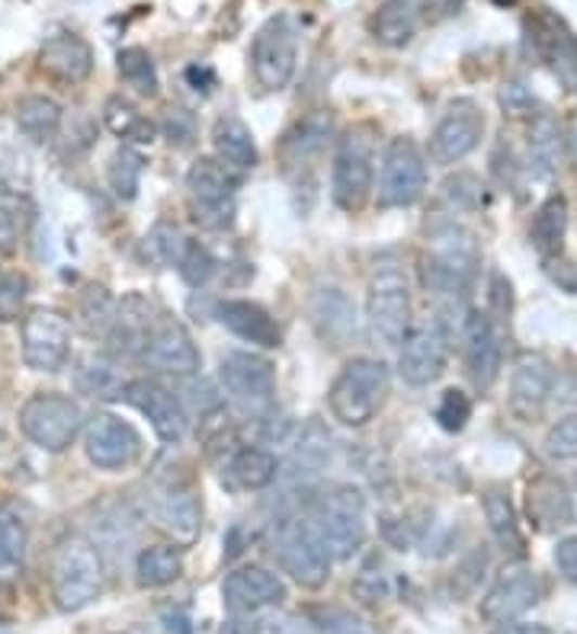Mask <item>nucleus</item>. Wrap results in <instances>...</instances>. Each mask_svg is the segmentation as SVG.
I'll return each instance as SVG.
<instances>
[{"mask_svg": "<svg viewBox=\"0 0 577 634\" xmlns=\"http://www.w3.org/2000/svg\"><path fill=\"white\" fill-rule=\"evenodd\" d=\"M392 388V375L388 365L382 359H354L341 368V375L331 385L328 404L334 420H341L350 429H360L366 423L375 420V414L382 411L385 398Z\"/></svg>", "mask_w": 577, "mask_h": 634, "instance_id": "obj_1", "label": "nucleus"}, {"mask_svg": "<svg viewBox=\"0 0 577 634\" xmlns=\"http://www.w3.org/2000/svg\"><path fill=\"white\" fill-rule=\"evenodd\" d=\"M103 555L93 542L72 535L52 561V596L62 612H77L103 593Z\"/></svg>", "mask_w": 577, "mask_h": 634, "instance_id": "obj_2", "label": "nucleus"}, {"mask_svg": "<svg viewBox=\"0 0 577 634\" xmlns=\"http://www.w3.org/2000/svg\"><path fill=\"white\" fill-rule=\"evenodd\" d=\"M366 321H369V337L385 350H395L408 340V334H411V288H408V280L401 270L382 267L372 276L369 295H366Z\"/></svg>", "mask_w": 577, "mask_h": 634, "instance_id": "obj_3", "label": "nucleus"}, {"mask_svg": "<svg viewBox=\"0 0 577 634\" xmlns=\"http://www.w3.org/2000/svg\"><path fill=\"white\" fill-rule=\"evenodd\" d=\"M475 267H478V244L462 224L446 221L433 228L431 247L424 254V285L431 292L436 295L462 292V285L472 280Z\"/></svg>", "mask_w": 577, "mask_h": 634, "instance_id": "obj_4", "label": "nucleus"}, {"mask_svg": "<svg viewBox=\"0 0 577 634\" xmlns=\"http://www.w3.org/2000/svg\"><path fill=\"white\" fill-rule=\"evenodd\" d=\"M20 429L42 452H65L84 429V411L65 394L42 391L20 407Z\"/></svg>", "mask_w": 577, "mask_h": 634, "instance_id": "obj_5", "label": "nucleus"}, {"mask_svg": "<svg viewBox=\"0 0 577 634\" xmlns=\"http://www.w3.org/2000/svg\"><path fill=\"white\" fill-rule=\"evenodd\" d=\"M315 529L328 545L331 558L350 561L366 542V500L357 488H334L321 496Z\"/></svg>", "mask_w": 577, "mask_h": 634, "instance_id": "obj_6", "label": "nucleus"}, {"mask_svg": "<svg viewBox=\"0 0 577 634\" xmlns=\"http://www.w3.org/2000/svg\"><path fill=\"white\" fill-rule=\"evenodd\" d=\"M234 170L221 160L200 157L187 173V193L193 221L206 231H225L234 221Z\"/></svg>", "mask_w": 577, "mask_h": 634, "instance_id": "obj_7", "label": "nucleus"}, {"mask_svg": "<svg viewBox=\"0 0 577 634\" xmlns=\"http://www.w3.org/2000/svg\"><path fill=\"white\" fill-rule=\"evenodd\" d=\"M375 141L369 139V129H350L341 147L334 154V170H331V196L337 209L360 211L375 186Z\"/></svg>", "mask_w": 577, "mask_h": 634, "instance_id": "obj_8", "label": "nucleus"}, {"mask_svg": "<svg viewBox=\"0 0 577 634\" xmlns=\"http://www.w3.org/2000/svg\"><path fill=\"white\" fill-rule=\"evenodd\" d=\"M277 558L288 577L305 590H321L331 577V552L321 542L315 522L286 519L277 529Z\"/></svg>", "mask_w": 577, "mask_h": 634, "instance_id": "obj_9", "label": "nucleus"}, {"mask_svg": "<svg viewBox=\"0 0 577 634\" xmlns=\"http://www.w3.org/2000/svg\"><path fill=\"white\" fill-rule=\"evenodd\" d=\"M298 65V29L292 26L288 16H273L260 26L251 46V68L254 80L267 90L277 93L288 87L292 74Z\"/></svg>", "mask_w": 577, "mask_h": 634, "instance_id": "obj_10", "label": "nucleus"}, {"mask_svg": "<svg viewBox=\"0 0 577 634\" xmlns=\"http://www.w3.org/2000/svg\"><path fill=\"white\" fill-rule=\"evenodd\" d=\"M427 190V164L421 147L411 139H392L382 154V180H379V206L405 209L414 206Z\"/></svg>", "mask_w": 577, "mask_h": 634, "instance_id": "obj_11", "label": "nucleus"}, {"mask_svg": "<svg viewBox=\"0 0 577 634\" xmlns=\"http://www.w3.org/2000/svg\"><path fill=\"white\" fill-rule=\"evenodd\" d=\"M72 352V324L55 308H36L23 318V362L33 372H59Z\"/></svg>", "mask_w": 577, "mask_h": 634, "instance_id": "obj_12", "label": "nucleus"}, {"mask_svg": "<svg viewBox=\"0 0 577 634\" xmlns=\"http://www.w3.org/2000/svg\"><path fill=\"white\" fill-rule=\"evenodd\" d=\"M221 391L244 407H267L277 394V368L257 352L234 350L218 362Z\"/></svg>", "mask_w": 577, "mask_h": 634, "instance_id": "obj_13", "label": "nucleus"}, {"mask_svg": "<svg viewBox=\"0 0 577 634\" xmlns=\"http://www.w3.org/2000/svg\"><path fill=\"white\" fill-rule=\"evenodd\" d=\"M446 359H449V334H446L443 321L433 318L427 324H421L418 331H411L408 340L401 344L398 372L411 388H427L443 375Z\"/></svg>", "mask_w": 577, "mask_h": 634, "instance_id": "obj_14", "label": "nucleus"}, {"mask_svg": "<svg viewBox=\"0 0 577 634\" xmlns=\"http://www.w3.org/2000/svg\"><path fill=\"white\" fill-rule=\"evenodd\" d=\"M84 449H87V458L103 468V471H119V468H129L139 452H142V436L136 432V426L113 414H97L93 420L87 423V432H84Z\"/></svg>", "mask_w": 577, "mask_h": 634, "instance_id": "obj_15", "label": "nucleus"}, {"mask_svg": "<svg viewBox=\"0 0 577 634\" xmlns=\"http://www.w3.org/2000/svg\"><path fill=\"white\" fill-rule=\"evenodd\" d=\"M126 401L148 417L161 442H167V445L183 442L190 420H187L183 401L170 388H164L154 378H132L129 388H126Z\"/></svg>", "mask_w": 577, "mask_h": 634, "instance_id": "obj_16", "label": "nucleus"}, {"mask_svg": "<svg viewBox=\"0 0 577 634\" xmlns=\"http://www.w3.org/2000/svg\"><path fill=\"white\" fill-rule=\"evenodd\" d=\"M542 599V580L536 570L513 564L495 580V586L482 599V619L491 625L516 622L526 609H533Z\"/></svg>", "mask_w": 577, "mask_h": 634, "instance_id": "obj_17", "label": "nucleus"}, {"mask_svg": "<svg viewBox=\"0 0 577 634\" xmlns=\"http://www.w3.org/2000/svg\"><path fill=\"white\" fill-rule=\"evenodd\" d=\"M485 135V113L472 100H456L431 135V154L436 164H459L469 157Z\"/></svg>", "mask_w": 577, "mask_h": 634, "instance_id": "obj_18", "label": "nucleus"}, {"mask_svg": "<svg viewBox=\"0 0 577 634\" xmlns=\"http://www.w3.org/2000/svg\"><path fill=\"white\" fill-rule=\"evenodd\" d=\"M221 599L231 612L244 616V612H257V609H270L288 599L286 583L280 573H273L270 567L260 564H244L238 570H231L221 583Z\"/></svg>", "mask_w": 577, "mask_h": 634, "instance_id": "obj_19", "label": "nucleus"}, {"mask_svg": "<svg viewBox=\"0 0 577 634\" xmlns=\"http://www.w3.org/2000/svg\"><path fill=\"white\" fill-rule=\"evenodd\" d=\"M144 362L164 375H174V378H190L200 372L203 359L200 350L193 344V337L187 334L183 324L177 321H157L154 331H151V340L144 347Z\"/></svg>", "mask_w": 577, "mask_h": 634, "instance_id": "obj_20", "label": "nucleus"}, {"mask_svg": "<svg viewBox=\"0 0 577 634\" xmlns=\"http://www.w3.org/2000/svg\"><path fill=\"white\" fill-rule=\"evenodd\" d=\"M555 385V368L542 352H520L510 372V407L520 417H533L546 407Z\"/></svg>", "mask_w": 577, "mask_h": 634, "instance_id": "obj_21", "label": "nucleus"}, {"mask_svg": "<svg viewBox=\"0 0 577 634\" xmlns=\"http://www.w3.org/2000/svg\"><path fill=\"white\" fill-rule=\"evenodd\" d=\"M462 350H465V365H469L475 388L488 391L501 372V337L488 314L469 311L465 327H462Z\"/></svg>", "mask_w": 577, "mask_h": 634, "instance_id": "obj_22", "label": "nucleus"}, {"mask_svg": "<svg viewBox=\"0 0 577 634\" xmlns=\"http://www.w3.org/2000/svg\"><path fill=\"white\" fill-rule=\"evenodd\" d=\"M221 327H228L238 340L251 344V347H260V350H277L283 344V334H280V324L273 321V314L257 305V301H247V298H225L218 301L216 308Z\"/></svg>", "mask_w": 577, "mask_h": 634, "instance_id": "obj_23", "label": "nucleus"}, {"mask_svg": "<svg viewBox=\"0 0 577 634\" xmlns=\"http://www.w3.org/2000/svg\"><path fill=\"white\" fill-rule=\"evenodd\" d=\"M526 516L539 532L565 529L575 519V500L555 475H536L526 484Z\"/></svg>", "mask_w": 577, "mask_h": 634, "instance_id": "obj_24", "label": "nucleus"}, {"mask_svg": "<svg viewBox=\"0 0 577 634\" xmlns=\"http://www.w3.org/2000/svg\"><path fill=\"white\" fill-rule=\"evenodd\" d=\"M154 519H157L161 532L180 548L193 545L200 539V529H203L200 503H196L193 493L183 491V488H177V491L170 488L154 500Z\"/></svg>", "mask_w": 577, "mask_h": 634, "instance_id": "obj_25", "label": "nucleus"}, {"mask_svg": "<svg viewBox=\"0 0 577 634\" xmlns=\"http://www.w3.org/2000/svg\"><path fill=\"white\" fill-rule=\"evenodd\" d=\"M311 321L331 347H344L357 334V308L350 295L334 285L311 295Z\"/></svg>", "mask_w": 577, "mask_h": 634, "instance_id": "obj_26", "label": "nucleus"}, {"mask_svg": "<svg viewBox=\"0 0 577 634\" xmlns=\"http://www.w3.org/2000/svg\"><path fill=\"white\" fill-rule=\"evenodd\" d=\"M39 68L55 80L80 83L93 70V49L74 33H59L39 49Z\"/></svg>", "mask_w": 577, "mask_h": 634, "instance_id": "obj_27", "label": "nucleus"}, {"mask_svg": "<svg viewBox=\"0 0 577 634\" xmlns=\"http://www.w3.org/2000/svg\"><path fill=\"white\" fill-rule=\"evenodd\" d=\"M74 385L87 394V398H97V401H116V398H126V375L119 372V362L113 355H103V352H90L77 362L74 368Z\"/></svg>", "mask_w": 577, "mask_h": 634, "instance_id": "obj_28", "label": "nucleus"}, {"mask_svg": "<svg viewBox=\"0 0 577 634\" xmlns=\"http://www.w3.org/2000/svg\"><path fill=\"white\" fill-rule=\"evenodd\" d=\"M157 321H151V308L144 305L139 295L126 298L116 311V321L110 327V344L113 350L123 352V355H144V347L151 340V331H154Z\"/></svg>", "mask_w": 577, "mask_h": 634, "instance_id": "obj_29", "label": "nucleus"}, {"mask_svg": "<svg viewBox=\"0 0 577 634\" xmlns=\"http://www.w3.org/2000/svg\"><path fill=\"white\" fill-rule=\"evenodd\" d=\"M277 475H280L277 455L260 445H244L225 471L228 484L238 491H264L277 481Z\"/></svg>", "mask_w": 577, "mask_h": 634, "instance_id": "obj_30", "label": "nucleus"}, {"mask_svg": "<svg viewBox=\"0 0 577 634\" xmlns=\"http://www.w3.org/2000/svg\"><path fill=\"white\" fill-rule=\"evenodd\" d=\"M213 144H216L218 160L231 170H254L257 167V144L251 129L238 116H221L213 126Z\"/></svg>", "mask_w": 577, "mask_h": 634, "instance_id": "obj_31", "label": "nucleus"}, {"mask_svg": "<svg viewBox=\"0 0 577 634\" xmlns=\"http://www.w3.org/2000/svg\"><path fill=\"white\" fill-rule=\"evenodd\" d=\"M485 519H488V529H491L495 542L504 548L510 558L526 555V539L520 532V516L513 509L510 493L501 491V488L485 491Z\"/></svg>", "mask_w": 577, "mask_h": 634, "instance_id": "obj_32", "label": "nucleus"}, {"mask_svg": "<svg viewBox=\"0 0 577 634\" xmlns=\"http://www.w3.org/2000/svg\"><path fill=\"white\" fill-rule=\"evenodd\" d=\"M16 126L33 144H46L55 139L59 126H62V106L52 96L42 93H29L16 103Z\"/></svg>", "mask_w": 577, "mask_h": 634, "instance_id": "obj_33", "label": "nucleus"}, {"mask_svg": "<svg viewBox=\"0 0 577 634\" xmlns=\"http://www.w3.org/2000/svg\"><path fill=\"white\" fill-rule=\"evenodd\" d=\"M334 132V119L331 113L318 109V113H308L292 132L283 141V154H286L288 164H302L308 157H318L324 147H328V139Z\"/></svg>", "mask_w": 577, "mask_h": 634, "instance_id": "obj_34", "label": "nucleus"}, {"mask_svg": "<svg viewBox=\"0 0 577 634\" xmlns=\"http://www.w3.org/2000/svg\"><path fill=\"white\" fill-rule=\"evenodd\" d=\"M183 573V555L180 545H148L136 558V583L142 590H161L170 586Z\"/></svg>", "mask_w": 577, "mask_h": 634, "instance_id": "obj_35", "label": "nucleus"}, {"mask_svg": "<svg viewBox=\"0 0 577 634\" xmlns=\"http://www.w3.org/2000/svg\"><path fill=\"white\" fill-rule=\"evenodd\" d=\"M568 234V199L549 196L533 218V244L542 257H555Z\"/></svg>", "mask_w": 577, "mask_h": 634, "instance_id": "obj_36", "label": "nucleus"}, {"mask_svg": "<svg viewBox=\"0 0 577 634\" xmlns=\"http://www.w3.org/2000/svg\"><path fill=\"white\" fill-rule=\"evenodd\" d=\"M375 39L382 46H392V49H401L411 42L414 29H418V10L411 0H385L375 13Z\"/></svg>", "mask_w": 577, "mask_h": 634, "instance_id": "obj_37", "label": "nucleus"}, {"mask_svg": "<svg viewBox=\"0 0 577 634\" xmlns=\"http://www.w3.org/2000/svg\"><path fill=\"white\" fill-rule=\"evenodd\" d=\"M565 144H568V139L562 135V129L552 116H536V122L529 129V157L542 173L552 177L562 167Z\"/></svg>", "mask_w": 577, "mask_h": 634, "instance_id": "obj_38", "label": "nucleus"}, {"mask_svg": "<svg viewBox=\"0 0 577 634\" xmlns=\"http://www.w3.org/2000/svg\"><path fill=\"white\" fill-rule=\"evenodd\" d=\"M103 122H106V129H110L113 135H119V139L126 141H136V144H151L154 135H157V126L148 122L142 113H139L129 100H123V96H110V100H106V106H103Z\"/></svg>", "mask_w": 577, "mask_h": 634, "instance_id": "obj_39", "label": "nucleus"}, {"mask_svg": "<svg viewBox=\"0 0 577 634\" xmlns=\"http://www.w3.org/2000/svg\"><path fill=\"white\" fill-rule=\"evenodd\" d=\"M187 237L174 228V224H157L144 234L142 257L148 267L154 270H167V267H180L183 250H187Z\"/></svg>", "mask_w": 577, "mask_h": 634, "instance_id": "obj_40", "label": "nucleus"}, {"mask_svg": "<svg viewBox=\"0 0 577 634\" xmlns=\"http://www.w3.org/2000/svg\"><path fill=\"white\" fill-rule=\"evenodd\" d=\"M116 311L119 305L113 301V295L103 288V285H90L80 301H77V314H80V324L90 337H106L113 321H116Z\"/></svg>", "mask_w": 577, "mask_h": 634, "instance_id": "obj_41", "label": "nucleus"}, {"mask_svg": "<svg viewBox=\"0 0 577 634\" xmlns=\"http://www.w3.org/2000/svg\"><path fill=\"white\" fill-rule=\"evenodd\" d=\"M26 558V526L10 513L0 509V580H13Z\"/></svg>", "mask_w": 577, "mask_h": 634, "instance_id": "obj_42", "label": "nucleus"}, {"mask_svg": "<svg viewBox=\"0 0 577 634\" xmlns=\"http://www.w3.org/2000/svg\"><path fill=\"white\" fill-rule=\"evenodd\" d=\"M144 160L139 151L132 147H119L110 160V170H106V180H110V190L119 196V199H136L139 193V183H142Z\"/></svg>", "mask_w": 577, "mask_h": 634, "instance_id": "obj_43", "label": "nucleus"}, {"mask_svg": "<svg viewBox=\"0 0 577 634\" xmlns=\"http://www.w3.org/2000/svg\"><path fill=\"white\" fill-rule=\"evenodd\" d=\"M119 77L139 93V96H154L157 93V68L144 49H123L119 52Z\"/></svg>", "mask_w": 577, "mask_h": 634, "instance_id": "obj_44", "label": "nucleus"}, {"mask_svg": "<svg viewBox=\"0 0 577 634\" xmlns=\"http://www.w3.org/2000/svg\"><path fill=\"white\" fill-rule=\"evenodd\" d=\"M392 596V580L382 564H366L354 580V599L366 609H379Z\"/></svg>", "mask_w": 577, "mask_h": 634, "instance_id": "obj_45", "label": "nucleus"}, {"mask_svg": "<svg viewBox=\"0 0 577 634\" xmlns=\"http://www.w3.org/2000/svg\"><path fill=\"white\" fill-rule=\"evenodd\" d=\"M469 420H472V398L459 388H446L436 404V423L446 432H462Z\"/></svg>", "mask_w": 577, "mask_h": 634, "instance_id": "obj_46", "label": "nucleus"}, {"mask_svg": "<svg viewBox=\"0 0 577 634\" xmlns=\"http://www.w3.org/2000/svg\"><path fill=\"white\" fill-rule=\"evenodd\" d=\"M311 619L324 634H372L362 619H357L354 612H347L341 606H315Z\"/></svg>", "mask_w": 577, "mask_h": 634, "instance_id": "obj_47", "label": "nucleus"}, {"mask_svg": "<svg viewBox=\"0 0 577 634\" xmlns=\"http://www.w3.org/2000/svg\"><path fill=\"white\" fill-rule=\"evenodd\" d=\"M216 257L203 247V244H196V241H190L187 244V250H183V260H180V273H183V280L190 282V285H206V282L216 276Z\"/></svg>", "mask_w": 577, "mask_h": 634, "instance_id": "obj_48", "label": "nucleus"}, {"mask_svg": "<svg viewBox=\"0 0 577 634\" xmlns=\"http://www.w3.org/2000/svg\"><path fill=\"white\" fill-rule=\"evenodd\" d=\"M546 452L559 462H577V414H568L546 432Z\"/></svg>", "mask_w": 577, "mask_h": 634, "instance_id": "obj_49", "label": "nucleus"}, {"mask_svg": "<svg viewBox=\"0 0 577 634\" xmlns=\"http://www.w3.org/2000/svg\"><path fill=\"white\" fill-rule=\"evenodd\" d=\"M29 295V282L20 273L0 276V321H16Z\"/></svg>", "mask_w": 577, "mask_h": 634, "instance_id": "obj_50", "label": "nucleus"}, {"mask_svg": "<svg viewBox=\"0 0 577 634\" xmlns=\"http://www.w3.org/2000/svg\"><path fill=\"white\" fill-rule=\"evenodd\" d=\"M20 247V199L0 193V254L10 257Z\"/></svg>", "mask_w": 577, "mask_h": 634, "instance_id": "obj_51", "label": "nucleus"}, {"mask_svg": "<svg viewBox=\"0 0 577 634\" xmlns=\"http://www.w3.org/2000/svg\"><path fill=\"white\" fill-rule=\"evenodd\" d=\"M443 190H446V196L452 199L456 209H475V206H482V183H478L475 173H456V177H449L443 183Z\"/></svg>", "mask_w": 577, "mask_h": 634, "instance_id": "obj_52", "label": "nucleus"}, {"mask_svg": "<svg viewBox=\"0 0 577 634\" xmlns=\"http://www.w3.org/2000/svg\"><path fill=\"white\" fill-rule=\"evenodd\" d=\"M161 129H164V139L170 141V144H177V147H190L193 139H196V122H193V116H190L187 109H180V106L167 109Z\"/></svg>", "mask_w": 577, "mask_h": 634, "instance_id": "obj_53", "label": "nucleus"}, {"mask_svg": "<svg viewBox=\"0 0 577 634\" xmlns=\"http://www.w3.org/2000/svg\"><path fill=\"white\" fill-rule=\"evenodd\" d=\"M485 570H488V555H485V552H472L465 561L459 564V570H456V577H452L456 596L475 593V586H478V580L485 577Z\"/></svg>", "mask_w": 577, "mask_h": 634, "instance_id": "obj_54", "label": "nucleus"}, {"mask_svg": "<svg viewBox=\"0 0 577 634\" xmlns=\"http://www.w3.org/2000/svg\"><path fill=\"white\" fill-rule=\"evenodd\" d=\"M498 100H501L507 116H529L533 113V93L520 80H504Z\"/></svg>", "mask_w": 577, "mask_h": 634, "instance_id": "obj_55", "label": "nucleus"}, {"mask_svg": "<svg viewBox=\"0 0 577 634\" xmlns=\"http://www.w3.org/2000/svg\"><path fill=\"white\" fill-rule=\"evenodd\" d=\"M488 308L498 318H510V311H513V285L501 270H495L491 282H488Z\"/></svg>", "mask_w": 577, "mask_h": 634, "instance_id": "obj_56", "label": "nucleus"}, {"mask_svg": "<svg viewBox=\"0 0 577 634\" xmlns=\"http://www.w3.org/2000/svg\"><path fill=\"white\" fill-rule=\"evenodd\" d=\"M555 567L568 583H577V535H568L555 545Z\"/></svg>", "mask_w": 577, "mask_h": 634, "instance_id": "obj_57", "label": "nucleus"}, {"mask_svg": "<svg viewBox=\"0 0 577 634\" xmlns=\"http://www.w3.org/2000/svg\"><path fill=\"white\" fill-rule=\"evenodd\" d=\"M491 634H549V629L536 622H504V625H495Z\"/></svg>", "mask_w": 577, "mask_h": 634, "instance_id": "obj_58", "label": "nucleus"}, {"mask_svg": "<svg viewBox=\"0 0 577 634\" xmlns=\"http://www.w3.org/2000/svg\"><path fill=\"white\" fill-rule=\"evenodd\" d=\"M187 80L196 87V90H213V83H216V74L209 68H190L187 70Z\"/></svg>", "mask_w": 577, "mask_h": 634, "instance_id": "obj_59", "label": "nucleus"}, {"mask_svg": "<svg viewBox=\"0 0 577 634\" xmlns=\"http://www.w3.org/2000/svg\"><path fill=\"white\" fill-rule=\"evenodd\" d=\"M164 632L167 634H190V622L180 612H164Z\"/></svg>", "mask_w": 577, "mask_h": 634, "instance_id": "obj_60", "label": "nucleus"}, {"mask_svg": "<svg viewBox=\"0 0 577 634\" xmlns=\"http://www.w3.org/2000/svg\"><path fill=\"white\" fill-rule=\"evenodd\" d=\"M568 154H572V160L577 164V116L575 122H572V129H568Z\"/></svg>", "mask_w": 577, "mask_h": 634, "instance_id": "obj_61", "label": "nucleus"}, {"mask_svg": "<svg viewBox=\"0 0 577 634\" xmlns=\"http://www.w3.org/2000/svg\"><path fill=\"white\" fill-rule=\"evenodd\" d=\"M491 3H495V7H501V10H507V7H513L516 0H491Z\"/></svg>", "mask_w": 577, "mask_h": 634, "instance_id": "obj_62", "label": "nucleus"}]
</instances>
